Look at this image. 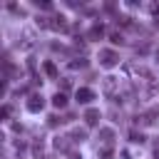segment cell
<instances>
[{
	"label": "cell",
	"instance_id": "obj_1",
	"mask_svg": "<svg viewBox=\"0 0 159 159\" xmlns=\"http://www.w3.org/2000/svg\"><path fill=\"white\" fill-rule=\"evenodd\" d=\"M117 62H119V55L114 50H102L99 52V65L102 67H114Z\"/></svg>",
	"mask_w": 159,
	"mask_h": 159
},
{
	"label": "cell",
	"instance_id": "obj_2",
	"mask_svg": "<svg viewBox=\"0 0 159 159\" xmlns=\"http://www.w3.org/2000/svg\"><path fill=\"white\" fill-rule=\"evenodd\" d=\"M75 99H77L80 104H89V102L94 99V92H92L89 87H77V92H75Z\"/></svg>",
	"mask_w": 159,
	"mask_h": 159
},
{
	"label": "cell",
	"instance_id": "obj_3",
	"mask_svg": "<svg viewBox=\"0 0 159 159\" xmlns=\"http://www.w3.org/2000/svg\"><path fill=\"white\" fill-rule=\"evenodd\" d=\"M42 107H45L42 97H37V94H35V97H30V102H27V109H30V112H40Z\"/></svg>",
	"mask_w": 159,
	"mask_h": 159
},
{
	"label": "cell",
	"instance_id": "obj_4",
	"mask_svg": "<svg viewBox=\"0 0 159 159\" xmlns=\"http://www.w3.org/2000/svg\"><path fill=\"white\" fill-rule=\"evenodd\" d=\"M52 107H57V109H65V107H67V97H65V92H57V94L52 97Z\"/></svg>",
	"mask_w": 159,
	"mask_h": 159
},
{
	"label": "cell",
	"instance_id": "obj_5",
	"mask_svg": "<svg viewBox=\"0 0 159 159\" xmlns=\"http://www.w3.org/2000/svg\"><path fill=\"white\" fill-rule=\"evenodd\" d=\"M84 122H87L89 127H94V124L99 122V112H97V109H87V112H84Z\"/></svg>",
	"mask_w": 159,
	"mask_h": 159
},
{
	"label": "cell",
	"instance_id": "obj_6",
	"mask_svg": "<svg viewBox=\"0 0 159 159\" xmlns=\"http://www.w3.org/2000/svg\"><path fill=\"white\" fill-rule=\"evenodd\" d=\"M42 67H45V72H47L50 77H57V67H55V62H50V60H47Z\"/></svg>",
	"mask_w": 159,
	"mask_h": 159
},
{
	"label": "cell",
	"instance_id": "obj_7",
	"mask_svg": "<svg viewBox=\"0 0 159 159\" xmlns=\"http://www.w3.org/2000/svg\"><path fill=\"white\" fill-rule=\"evenodd\" d=\"M129 142H132V144H142V142H144V134H142V132H132V134H129Z\"/></svg>",
	"mask_w": 159,
	"mask_h": 159
},
{
	"label": "cell",
	"instance_id": "obj_8",
	"mask_svg": "<svg viewBox=\"0 0 159 159\" xmlns=\"http://www.w3.org/2000/svg\"><path fill=\"white\" fill-rule=\"evenodd\" d=\"M89 37H92V40H97V37H102V25H94V27L89 30Z\"/></svg>",
	"mask_w": 159,
	"mask_h": 159
},
{
	"label": "cell",
	"instance_id": "obj_9",
	"mask_svg": "<svg viewBox=\"0 0 159 159\" xmlns=\"http://www.w3.org/2000/svg\"><path fill=\"white\" fill-rule=\"evenodd\" d=\"M109 40H112L114 45H122V42H124V37H122V32H112V35H109Z\"/></svg>",
	"mask_w": 159,
	"mask_h": 159
},
{
	"label": "cell",
	"instance_id": "obj_10",
	"mask_svg": "<svg viewBox=\"0 0 159 159\" xmlns=\"http://www.w3.org/2000/svg\"><path fill=\"white\" fill-rule=\"evenodd\" d=\"M99 157H102V159H112V149H104V147H102V149H99Z\"/></svg>",
	"mask_w": 159,
	"mask_h": 159
},
{
	"label": "cell",
	"instance_id": "obj_11",
	"mask_svg": "<svg viewBox=\"0 0 159 159\" xmlns=\"http://www.w3.org/2000/svg\"><path fill=\"white\" fill-rule=\"evenodd\" d=\"M70 159H82V154H70Z\"/></svg>",
	"mask_w": 159,
	"mask_h": 159
}]
</instances>
